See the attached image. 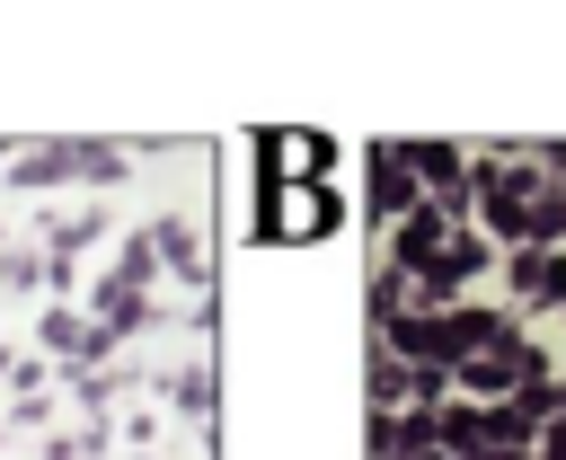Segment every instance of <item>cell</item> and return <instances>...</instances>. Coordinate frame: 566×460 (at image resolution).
I'll return each mask as SVG.
<instances>
[{
	"label": "cell",
	"instance_id": "cell-1",
	"mask_svg": "<svg viewBox=\"0 0 566 460\" xmlns=\"http://www.w3.org/2000/svg\"><path fill=\"white\" fill-rule=\"evenodd\" d=\"M513 283L539 292V301H566V265H557V257H531V248H522V257H513Z\"/></svg>",
	"mask_w": 566,
	"mask_h": 460
},
{
	"label": "cell",
	"instance_id": "cell-2",
	"mask_svg": "<svg viewBox=\"0 0 566 460\" xmlns=\"http://www.w3.org/2000/svg\"><path fill=\"white\" fill-rule=\"evenodd\" d=\"M371 195H380V203H416V177H407V150H380V159H371Z\"/></svg>",
	"mask_w": 566,
	"mask_h": 460
},
{
	"label": "cell",
	"instance_id": "cell-3",
	"mask_svg": "<svg viewBox=\"0 0 566 460\" xmlns=\"http://www.w3.org/2000/svg\"><path fill=\"white\" fill-rule=\"evenodd\" d=\"M407 159H416V168H424V177H433V186H451V168H460V159H451V150H442V142H424V150H407Z\"/></svg>",
	"mask_w": 566,
	"mask_h": 460
},
{
	"label": "cell",
	"instance_id": "cell-4",
	"mask_svg": "<svg viewBox=\"0 0 566 460\" xmlns=\"http://www.w3.org/2000/svg\"><path fill=\"white\" fill-rule=\"evenodd\" d=\"M548 460H566V425H557V433H548Z\"/></svg>",
	"mask_w": 566,
	"mask_h": 460
}]
</instances>
